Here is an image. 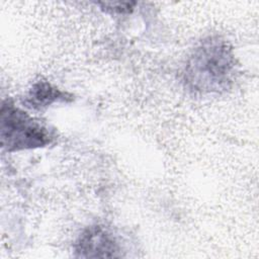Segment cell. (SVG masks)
Listing matches in <instances>:
<instances>
[{
    "label": "cell",
    "mask_w": 259,
    "mask_h": 259,
    "mask_svg": "<svg viewBox=\"0 0 259 259\" xmlns=\"http://www.w3.org/2000/svg\"><path fill=\"white\" fill-rule=\"evenodd\" d=\"M236 74L237 61L231 44L220 36H208L189 55L183 82L194 93H222L232 87Z\"/></svg>",
    "instance_id": "6da1fadb"
},
{
    "label": "cell",
    "mask_w": 259,
    "mask_h": 259,
    "mask_svg": "<svg viewBox=\"0 0 259 259\" xmlns=\"http://www.w3.org/2000/svg\"><path fill=\"white\" fill-rule=\"evenodd\" d=\"M53 132L28 113L4 100L0 110V141L7 152L31 150L50 145Z\"/></svg>",
    "instance_id": "7a4b0ae2"
},
{
    "label": "cell",
    "mask_w": 259,
    "mask_h": 259,
    "mask_svg": "<svg viewBox=\"0 0 259 259\" xmlns=\"http://www.w3.org/2000/svg\"><path fill=\"white\" fill-rule=\"evenodd\" d=\"M76 257L111 258L120 257V246L114 234L102 225L86 228L74 244Z\"/></svg>",
    "instance_id": "3957f363"
},
{
    "label": "cell",
    "mask_w": 259,
    "mask_h": 259,
    "mask_svg": "<svg viewBox=\"0 0 259 259\" xmlns=\"http://www.w3.org/2000/svg\"><path fill=\"white\" fill-rule=\"evenodd\" d=\"M72 99L71 94L60 90L46 80H39L32 84L23 102L29 108L40 110L55 102H67Z\"/></svg>",
    "instance_id": "277c9868"
},
{
    "label": "cell",
    "mask_w": 259,
    "mask_h": 259,
    "mask_svg": "<svg viewBox=\"0 0 259 259\" xmlns=\"http://www.w3.org/2000/svg\"><path fill=\"white\" fill-rule=\"evenodd\" d=\"M102 6V8L106 11L116 12V13H125L130 12L133 9V6L136 4L135 2H103L98 3Z\"/></svg>",
    "instance_id": "5b68a950"
}]
</instances>
